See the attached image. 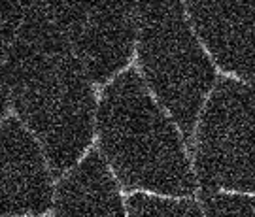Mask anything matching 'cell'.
<instances>
[{"label": "cell", "instance_id": "10", "mask_svg": "<svg viewBox=\"0 0 255 217\" xmlns=\"http://www.w3.org/2000/svg\"><path fill=\"white\" fill-rule=\"evenodd\" d=\"M202 212L204 217H255V195L206 193Z\"/></svg>", "mask_w": 255, "mask_h": 217}, {"label": "cell", "instance_id": "5", "mask_svg": "<svg viewBox=\"0 0 255 217\" xmlns=\"http://www.w3.org/2000/svg\"><path fill=\"white\" fill-rule=\"evenodd\" d=\"M49 17L91 83H106L128 64L138 36V4L46 2Z\"/></svg>", "mask_w": 255, "mask_h": 217}, {"label": "cell", "instance_id": "9", "mask_svg": "<svg viewBox=\"0 0 255 217\" xmlns=\"http://www.w3.org/2000/svg\"><path fill=\"white\" fill-rule=\"evenodd\" d=\"M127 217H204V212L189 199L132 193L127 199Z\"/></svg>", "mask_w": 255, "mask_h": 217}, {"label": "cell", "instance_id": "7", "mask_svg": "<svg viewBox=\"0 0 255 217\" xmlns=\"http://www.w3.org/2000/svg\"><path fill=\"white\" fill-rule=\"evenodd\" d=\"M187 17L212 63L255 87V2H191Z\"/></svg>", "mask_w": 255, "mask_h": 217}, {"label": "cell", "instance_id": "4", "mask_svg": "<svg viewBox=\"0 0 255 217\" xmlns=\"http://www.w3.org/2000/svg\"><path fill=\"white\" fill-rule=\"evenodd\" d=\"M193 157L206 193L255 195V87L233 78L216 83L195 128Z\"/></svg>", "mask_w": 255, "mask_h": 217}, {"label": "cell", "instance_id": "3", "mask_svg": "<svg viewBox=\"0 0 255 217\" xmlns=\"http://www.w3.org/2000/svg\"><path fill=\"white\" fill-rule=\"evenodd\" d=\"M138 64L155 100L193 140L202 108L216 87V66L183 4H138Z\"/></svg>", "mask_w": 255, "mask_h": 217}, {"label": "cell", "instance_id": "11", "mask_svg": "<svg viewBox=\"0 0 255 217\" xmlns=\"http://www.w3.org/2000/svg\"><path fill=\"white\" fill-rule=\"evenodd\" d=\"M8 95L9 85L8 76H6V63H4V55L0 51V119L4 117V113L8 109Z\"/></svg>", "mask_w": 255, "mask_h": 217}, {"label": "cell", "instance_id": "8", "mask_svg": "<svg viewBox=\"0 0 255 217\" xmlns=\"http://www.w3.org/2000/svg\"><path fill=\"white\" fill-rule=\"evenodd\" d=\"M55 217H127L116 181L99 151H89L59 181Z\"/></svg>", "mask_w": 255, "mask_h": 217}, {"label": "cell", "instance_id": "6", "mask_svg": "<svg viewBox=\"0 0 255 217\" xmlns=\"http://www.w3.org/2000/svg\"><path fill=\"white\" fill-rule=\"evenodd\" d=\"M53 183L36 138L15 117L0 125V217L38 216L51 206Z\"/></svg>", "mask_w": 255, "mask_h": 217}, {"label": "cell", "instance_id": "2", "mask_svg": "<svg viewBox=\"0 0 255 217\" xmlns=\"http://www.w3.org/2000/svg\"><path fill=\"white\" fill-rule=\"evenodd\" d=\"M95 132L102 159L125 189L178 199L195 193L197 178L178 125L136 70L119 74L101 91Z\"/></svg>", "mask_w": 255, "mask_h": 217}, {"label": "cell", "instance_id": "1", "mask_svg": "<svg viewBox=\"0 0 255 217\" xmlns=\"http://www.w3.org/2000/svg\"><path fill=\"white\" fill-rule=\"evenodd\" d=\"M0 51L21 121L55 174L80 163L97 125V97L83 66L49 17L47 4H0Z\"/></svg>", "mask_w": 255, "mask_h": 217}]
</instances>
